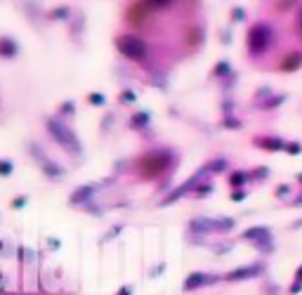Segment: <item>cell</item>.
Segmentation results:
<instances>
[{"instance_id": "obj_20", "label": "cell", "mask_w": 302, "mask_h": 295, "mask_svg": "<svg viewBox=\"0 0 302 295\" xmlns=\"http://www.w3.org/2000/svg\"><path fill=\"white\" fill-rule=\"evenodd\" d=\"M90 102L92 104H104V97L102 94H90Z\"/></svg>"}, {"instance_id": "obj_1", "label": "cell", "mask_w": 302, "mask_h": 295, "mask_svg": "<svg viewBox=\"0 0 302 295\" xmlns=\"http://www.w3.org/2000/svg\"><path fill=\"white\" fill-rule=\"evenodd\" d=\"M271 43H274V31H271V26L265 24V21H260V24H255V26H250L248 29V52L250 55H265L267 50L271 47Z\"/></svg>"}, {"instance_id": "obj_12", "label": "cell", "mask_w": 302, "mask_h": 295, "mask_svg": "<svg viewBox=\"0 0 302 295\" xmlns=\"http://www.w3.org/2000/svg\"><path fill=\"white\" fill-rule=\"evenodd\" d=\"M149 12H159V10H168L175 0H140Z\"/></svg>"}, {"instance_id": "obj_2", "label": "cell", "mask_w": 302, "mask_h": 295, "mask_svg": "<svg viewBox=\"0 0 302 295\" xmlns=\"http://www.w3.org/2000/svg\"><path fill=\"white\" fill-rule=\"evenodd\" d=\"M116 50L125 59H130V62H142L144 57H146V52H149L146 43L140 36H135V33H121V36L116 38Z\"/></svg>"}, {"instance_id": "obj_24", "label": "cell", "mask_w": 302, "mask_h": 295, "mask_svg": "<svg viewBox=\"0 0 302 295\" xmlns=\"http://www.w3.org/2000/svg\"><path fill=\"white\" fill-rule=\"evenodd\" d=\"M255 175H257V180H262V177L267 175V168H257V170L253 172V177H255Z\"/></svg>"}, {"instance_id": "obj_26", "label": "cell", "mask_w": 302, "mask_h": 295, "mask_svg": "<svg viewBox=\"0 0 302 295\" xmlns=\"http://www.w3.org/2000/svg\"><path fill=\"white\" fill-rule=\"evenodd\" d=\"M224 125H229V128H238V125H241V123H238V121H234V118H229V121H227V123H224Z\"/></svg>"}, {"instance_id": "obj_11", "label": "cell", "mask_w": 302, "mask_h": 295, "mask_svg": "<svg viewBox=\"0 0 302 295\" xmlns=\"http://www.w3.org/2000/svg\"><path fill=\"white\" fill-rule=\"evenodd\" d=\"M95 194V186L92 185H85V186H80V189H76L73 191V196H71V203H85Z\"/></svg>"}, {"instance_id": "obj_8", "label": "cell", "mask_w": 302, "mask_h": 295, "mask_svg": "<svg viewBox=\"0 0 302 295\" xmlns=\"http://www.w3.org/2000/svg\"><path fill=\"white\" fill-rule=\"evenodd\" d=\"M255 147L265 149V151H281L286 149V142L281 137H255Z\"/></svg>"}, {"instance_id": "obj_5", "label": "cell", "mask_w": 302, "mask_h": 295, "mask_svg": "<svg viewBox=\"0 0 302 295\" xmlns=\"http://www.w3.org/2000/svg\"><path fill=\"white\" fill-rule=\"evenodd\" d=\"M170 161H173L170 151H151L142 158V172L144 175H160L168 170Z\"/></svg>"}, {"instance_id": "obj_18", "label": "cell", "mask_w": 302, "mask_h": 295, "mask_svg": "<svg viewBox=\"0 0 302 295\" xmlns=\"http://www.w3.org/2000/svg\"><path fill=\"white\" fill-rule=\"evenodd\" d=\"M0 172H2V175H10V172H12V163H7V161H0Z\"/></svg>"}, {"instance_id": "obj_7", "label": "cell", "mask_w": 302, "mask_h": 295, "mask_svg": "<svg viewBox=\"0 0 302 295\" xmlns=\"http://www.w3.org/2000/svg\"><path fill=\"white\" fill-rule=\"evenodd\" d=\"M262 264H248V267H238V269H234V272H229L227 274V281H246V279H255L262 274Z\"/></svg>"}, {"instance_id": "obj_9", "label": "cell", "mask_w": 302, "mask_h": 295, "mask_svg": "<svg viewBox=\"0 0 302 295\" xmlns=\"http://www.w3.org/2000/svg\"><path fill=\"white\" fill-rule=\"evenodd\" d=\"M300 66H302V52H293V55H288L284 59L281 71H298Z\"/></svg>"}, {"instance_id": "obj_21", "label": "cell", "mask_w": 302, "mask_h": 295, "mask_svg": "<svg viewBox=\"0 0 302 295\" xmlns=\"http://www.w3.org/2000/svg\"><path fill=\"white\" fill-rule=\"evenodd\" d=\"M121 99H123L125 104H130V102H135V94H132V93H123V94H121Z\"/></svg>"}, {"instance_id": "obj_10", "label": "cell", "mask_w": 302, "mask_h": 295, "mask_svg": "<svg viewBox=\"0 0 302 295\" xmlns=\"http://www.w3.org/2000/svg\"><path fill=\"white\" fill-rule=\"evenodd\" d=\"M19 52V45L12 38H0V57H15Z\"/></svg>"}, {"instance_id": "obj_15", "label": "cell", "mask_w": 302, "mask_h": 295, "mask_svg": "<svg viewBox=\"0 0 302 295\" xmlns=\"http://www.w3.org/2000/svg\"><path fill=\"white\" fill-rule=\"evenodd\" d=\"M248 180V172H234L229 177V182H231V186H241L243 182Z\"/></svg>"}, {"instance_id": "obj_22", "label": "cell", "mask_w": 302, "mask_h": 295, "mask_svg": "<svg viewBox=\"0 0 302 295\" xmlns=\"http://www.w3.org/2000/svg\"><path fill=\"white\" fill-rule=\"evenodd\" d=\"M286 149H288L290 154H300V151H302L300 144H286Z\"/></svg>"}, {"instance_id": "obj_25", "label": "cell", "mask_w": 302, "mask_h": 295, "mask_svg": "<svg viewBox=\"0 0 302 295\" xmlns=\"http://www.w3.org/2000/svg\"><path fill=\"white\" fill-rule=\"evenodd\" d=\"M66 12H69V10H54L52 17H66Z\"/></svg>"}, {"instance_id": "obj_13", "label": "cell", "mask_w": 302, "mask_h": 295, "mask_svg": "<svg viewBox=\"0 0 302 295\" xmlns=\"http://www.w3.org/2000/svg\"><path fill=\"white\" fill-rule=\"evenodd\" d=\"M288 293H290V295L302 293V264L295 269V279H293V283L288 286Z\"/></svg>"}, {"instance_id": "obj_4", "label": "cell", "mask_w": 302, "mask_h": 295, "mask_svg": "<svg viewBox=\"0 0 302 295\" xmlns=\"http://www.w3.org/2000/svg\"><path fill=\"white\" fill-rule=\"evenodd\" d=\"M243 239L250 241L260 253H265L269 255L271 250H274V236H271V232H269V227H250L243 232Z\"/></svg>"}, {"instance_id": "obj_28", "label": "cell", "mask_w": 302, "mask_h": 295, "mask_svg": "<svg viewBox=\"0 0 302 295\" xmlns=\"http://www.w3.org/2000/svg\"><path fill=\"white\" fill-rule=\"evenodd\" d=\"M298 182H300V185H302V172H300V175H298Z\"/></svg>"}, {"instance_id": "obj_17", "label": "cell", "mask_w": 302, "mask_h": 295, "mask_svg": "<svg viewBox=\"0 0 302 295\" xmlns=\"http://www.w3.org/2000/svg\"><path fill=\"white\" fill-rule=\"evenodd\" d=\"M227 168V161L224 158H220V161H213V163H208L206 170H210V172H220V170H224Z\"/></svg>"}, {"instance_id": "obj_27", "label": "cell", "mask_w": 302, "mask_h": 295, "mask_svg": "<svg viewBox=\"0 0 302 295\" xmlns=\"http://www.w3.org/2000/svg\"><path fill=\"white\" fill-rule=\"evenodd\" d=\"M118 295H132V288L130 286H125V288H121V293Z\"/></svg>"}, {"instance_id": "obj_19", "label": "cell", "mask_w": 302, "mask_h": 295, "mask_svg": "<svg viewBox=\"0 0 302 295\" xmlns=\"http://www.w3.org/2000/svg\"><path fill=\"white\" fill-rule=\"evenodd\" d=\"M243 199H246V194H243L241 189H236V191L231 194V201H243Z\"/></svg>"}, {"instance_id": "obj_14", "label": "cell", "mask_w": 302, "mask_h": 295, "mask_svg": "<svg viewBox=\"0 0 302 295\" xmlns=\"http://www.w3.org/2000/svg\"><path fill=\"white\" fill-rule=\"evenodd\" d=\"M43 170L48 172V175H52V177H59V175H64V170L59 166H54V163H50V161H43Z\"/></svg>"}, {"instance_id": "obj_3", "label": "cell", "mask_w": 302, "mask_h": 295, "mask_svg": "<svg viewBox=\"0 0 302 295\" xmlns=\"http://www.w3.org/2000/svg\"><path fill=\"white\" fill-rule=\"evenodd\" d=\"M48 132H50L69 154H80V142H78V137H76L73 130L69 128L66 123H62L59 118H50V121H48Z\"/></svg>"}, {"instance_id": "obj_16", "label": "cell", "mask_w": 302, "mask_h": 295, "mask_svg": "<svg viewBox=\"0 0 302 295\" xmlns=\"http://www.w3.org/2000/svg\"><path fill=\"white\" fill-rule=\"evenodd\" d=\"M149 123V116L146 113H137L135 118H132V128H144Z\"/></svg>"}, {"instance_id": "obj_23", "label": "cell", "mask_w": 302, "mask_h": 295, "mask_svg": "<svg viewBox=\"0 0 302 295\" xmlns=\"http://www.w3.org/2000/svg\"><path fill=\"white\" fill-rule=\"evenodd\" d=\"M295 26H298V33L302 36V7H300V12H298V19H295Z\"/></svg>"}, {"instance_id": "obj_6", "label": "cell", "mask_w": 302, "mask_h": 295, "mask_svg": "<svg viewBox=\"0 0 302 295\" xmlns=\"http://www.w3.org/2000/svg\"><path fill=\"white\" fill-rule=\"evenodd\" d=\"M220 277H215V274H206V272H194V274H189L187 281H184V291H196V288H201V286H210V283H217Z\"/></svg>"}]
</instances>
